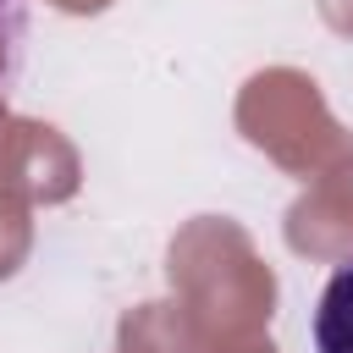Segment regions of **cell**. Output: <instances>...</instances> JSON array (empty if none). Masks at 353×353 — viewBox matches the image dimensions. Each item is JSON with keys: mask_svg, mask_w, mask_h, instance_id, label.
<instances>
[{"mask_svg": "<svg viewBox=\"0 0 353 353\" xmlns=\"http://www.w3.org/2000/svg\"><path fill=\"white\" fill-rule=\"evenodd\" d=\"M314 353H353V259L336 265L314 303Z\"/></svg>", "mask_w": 353, "mask_h": 353, "instance_id": "cell-1", "label": "cell"}, {"mask_svg": "<svg viewBox=\"0 0 353 353\" xmlns=\"http://www.w3.org/2000/svg\"><path fill=\"white\" fill-rule=\"evenodd\" d=\"M22 44H28V0H0V99L22 66Z\"/></svg>", "mask_w": 353, "mask_h": 353, "instance_id": "cell-2", "label": "cell"}]
</instances>
